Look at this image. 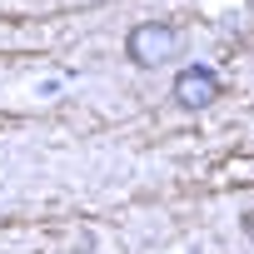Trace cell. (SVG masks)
Wrapping results in <instances>:
<instances>
[{"label":"cell","mask_w":254,"mask_h":254,"mask_svg":"<svg viewBox=\"0 0 254 254\" xmlns=\"http://www.w3.org/2000/svg\"><path fill=\"white\" fill-rule=\"evenodd\" d=\"M239 224H244V234H249V239H254V209H249V214H244V219H239Z\"/></svg>","instance_id":"cell-3"},{"label":"cell","mask_w":254,"mask_h":254,"mask_svg":"<svg viewBox=\"0 0 254 254\" xmlns=\"http://www.w3.org/2000/svg\"><path fill=\"white\" fill-rule=\"evenodd\" d=\"M185 50V35L170 25V20H140L130 30V40H125V55H130L135 65H165Z\"/></svg>","instance_id":"cell-1"},{"label":"cell","mask_w":254,"mask_h":254,"mask_svg":"<svg viewBox=\"0 0 254 254\" xmlns=\"http://www.w3.org/2000/svg\"><path fill=\"white\" fill-rule=\"evenodd\" d=\"M175 100H180L185 110H204V105H214V100H219V75H214L209 65H190V70H180V75H175Z\"/></svg>","instance_id":"cell-2"}]
</instances>
